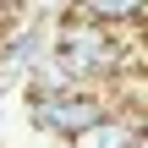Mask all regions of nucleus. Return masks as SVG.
<instances>
[{"mask_svg": "<svg viewBox=\"0 0 148 148\" xmlns=\"http://www.w3.org/2000/svg\"><path fill=\"white\" fill-rule=\"evenodd\" d=\"M55 55H60V60L71 66V77L88 82V88L104 82V77H121V66H126V55H121L110 22L82 16V11H71V16L55 27Z\"/></svg>", "mask_w": 148, "mask_h": 148, "instance_id": "f257e3e1", "label": "nucleus"}, {"mask_svg": "<svg viewBox=\"0 0 148 148\" xmlns=\"http://www.w3.org/2000/svg\"><path fill=\"white\" fill-rule=\"evenodd\" d=\"M99 110L104 104L88 93V82H77V88H33V99H27V121L44 137H60V143H71Z\"/></svg>", "mask_w": 148, "mask_h": 148, "instance_id": "f03ea898", "label": "nucleus"}, {"mask_svg": "<svg viewBox=\"0 0 148 148\" xmlns=\"http://www.w3.org/2000/svg\"><path fill=\"white\" fill-rule=\"evenodd\" d=\"M71 143H82V148H132V143H143V126L137 121H121V115H93Z\"/></svg>", "mask_w": 148, "mask_h": 148, "instance_id": "7ed1b4c3", "label": "nucleus"}, {"mask_svg": "<svg viewBox=\"0 0 148 148\" xmlns=\"http://www.w3.org/2000/svg\"><path fill=\"white\" fill-rule=\"evenodd\" d=\"M77 11L110 22V27H126V22H143L148 16V0H77Z\"/></svg>", "mask_w": 148, "mask_h": 148, "instance_id": "20e7f679", "label": "nucleus"}, {"mask_svg": "<svg viewBox=\"0 0 148 148\" xmlns=\"http://www.w3.org/2000/svg\"><path fill=\"white\" fill-rule=\"evenodd\" d=\"M11 5H22V0H0V11H11Z\"/></svg>", "mask_w": 148, "mask_h": 148, "instance_id": "39448f33", "label": "nucleus"}]
</instances>
